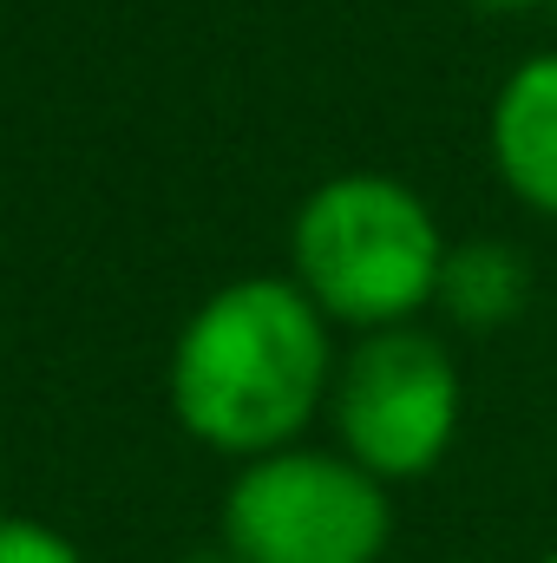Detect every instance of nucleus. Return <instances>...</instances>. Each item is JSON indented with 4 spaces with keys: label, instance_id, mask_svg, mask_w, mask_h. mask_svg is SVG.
I'll use <instances>...</instances> for the list:
<instances>
[{
    "label": "nucleus",
    "instance_id": "4",
    "mask_svg": "<svg viewBox=\"0 0 557 563\" xmlns=\"http://www.w3.org/2000/svg\"><path fill=\"white\" fill-rule=\"evenodd\" d=\"M459 407H466V387L446 341L414 321L361 334L341 354L328 387V420L341 452L381 485L426 478L459 439Z\"/></svg>",
    "mask_w": 557,
    "mask_h": 563
},
{
    "label": "nucleus",
    "instance_id": "3",
    "mask_svg": "<svg viewBox=\"0 0 557 563\" xmlns=\"http://www.w3.org/2000/svg\"><path fill=\"white\" fill-rule=\"evenodd\" d=\"M217 544L237 563H381L394 544V485L341 445H282L237 465Z\"/></svg>",
    "mask_w": 557,
    "mask_h": 563
},
{
    "label": "nucleus",
    "instance_id": "5",
    "mask_svg": "<svg viewBox=\"0 0 557 563\" xmlns=\"http://www.w3.org/2000/svg\"><path fill=\"white\" fill-rule=\"evenodd\" d=\"M492 170L499 184L538 210V217H557V46L525 59L499 99H492Z\"/></svg>",
    "mask_w": 557,
    "mask_h": 563
},
{
    "label": "nucleus",
    "instance_id": "2",
    "mask_svg": "<svg viewBox=\"0 0 557 563\" xmlns=\"http://www.w3.org/2000/svg\"><path fill=\"white\" fill-rule=\"evenodd\" d=\"M439 217L414 184L381 170H341L315 184L288 223V282L354 334L407 328L419 308L439 301L446 269Z\"/></svg>",
    "mask_w": 557,
    "mask_h": 563
},
{
    "label": "nucleus",
    "instance_id": "8",
    "mask_svg": "<svg viewBox=\"0 0 557 563\" xmlns=\"http://www.w3.org/2000/svg\"><path fill=\"white\" fill-rule=\"evenodd\" d=\"M479 13H532V7H551V0H466Z\"/></svg>",
    "mask_w": 557,
    "mask_h": 563
},
{
    "label": "nucleus",
    "instance_id": "10",
    "mask_svg": "<svg viewBox=\"0 0 557 563\" xmlns=\"http://www.w3.org/2000/svg\"><path fill=\"white\" fill-rule=\"evenodd\" d=\"M551 20H557V0H551Z\"/></svg>",
    "mask_w": 557,
    "mask_h": 563
},
{
    "label": "nucleus",
    "instance_id": "6",
    "mask_svg": "<svg viewBox=\"0 0 557 563\" xmlns=\"http://www.w3.org/2000/svg\"><path fill=\"white\" fill-rule=\"evenodd\" d=\"M439 308L459 321V328H512L525 308H532V263L512 250V243H452L446 250V269H439Z\"/></svg>",
    "mask_w": 557,
    "mask_h": 563
},
{
    "label": "nucleus",
    "instance_id": "9",
    "mask_svg": "<svg viewBox=\"0 0 557 563\" xmlns=\"http://www.w3.org/2000/svg\"><path fill=\"white\" fill-rule=\"evenodd\" d=\"M177 563H237V558H230L223 544H204V551H184V558H177Z\"/></svg>",
    "mask_w": 557,
    "mask_h": 563
},
{
    "label": "nucleus",
    "instance_id": "11",
    "mask_svg": "<svg viewBox=\"0 0 557 563\" xmlns=\"http://www.w3.org/2000/svg\"><path fill=\"white\" fill-rule=\"evenodd\" d=\"M545 563H557V551H551V558H545Z\"/></svg>",
    "mask_w": 557,
    "mask_h": 563
},
{
    "label": "nucleus",
    "instance_id": "1",
    "mask_svg": "<svg viewBox=\"0 0 557 563\" xmlns=\"http://www.w3.org/2000/svg\"><path fill=\"white\" fill-rule=\"evenodd\" d=\"M335 367V321L288 276H243L190 308L164 394L204 452L250 465L308 432L328 407Z\"/></svg>",
    "mask_w": 557,
    "mask_h": 563
},
{
    "label": "nucleus",
    "instance_id": "7",
    "mask_svg": "<svg viewBox=\"0 0 557 563\" xmlns=\"http://www.w3.org/2000/svg\"><path fill=\"white\" fill-rule=\"evenodd\" d=\"M0 563H86L59 525L40 518H0Z\"/></svg>",
    "mask_w": 557,
    "mask_h": 563
}]
</instances>
